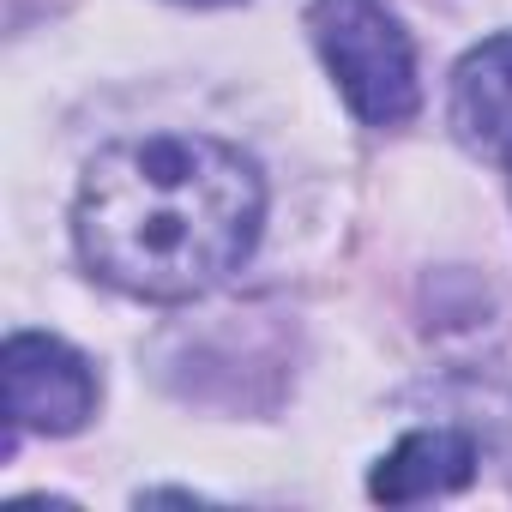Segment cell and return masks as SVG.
Returning <instances> with one entry per match:
<instances>
[{
  "instance_id": "1",
  "label": "cell",
  "mask_w": 512,
  "mask_h": 512,
  "mask_svg": "<svg viewBox=\"0 0 512 512\" xmlns=\"http://www.w3.org/2000/svg\"><path fill=\"white\" fill-rule=\"evenodd\" d=\"M266 181L211 133H145L91 157L73 199L79 260L139 296L193 302L217 290L260 241Z\"/></svg>"
},
{
  "instance_id": "2",
  "label": "cell",
  "mask_w": 512,
  "mask_h": 512,
  "mask_svg": "<svg viewBox=\"0 0 512 512\" xmlns=\"http://www.w3.org/2000/svg\"><path fill=\"white\" fill-rule=\"evenodd\" d=\"M308 37H314L326 73L338 79L344 103L368 127H404L416 115V103H422L416 49L386 0H314Z\"/></svg>"
},
{
  "instance_id": "3",
  "label": "cell",
  "mask_w": 512,
  "mask_h": 512,
  "mask_svg": "<svg viewBox=\"0 0 512 512\" xmlns=\"http://www.w3.org/2000/svg\"><path fill=\"white\" fill-rule=\"evenodd\" d=\"M7 452L19 446V434H79L97 416V368L49 338V332H13L7 338Z\"/></svg>"
},
{
  "instance_id": "4",
  "label": "cell",
  "mask_w": 512,
  "mask_h": 512,
  "mask_svg": "<svg viewBox=\"0 0 512 512\" xmlns=\"http://www.w3.org/2000/svg\"><path fill=\"white\" fill-rule=\"evenodd\" d=\"M452 127L470 151L512 163V31L476 43L452 73Z\"/></svg>"
},
{
  "instance_id": "5",
  "label": "cell",
  "mask_w": 512,
  "mask_h": 512,
  "mask_svg": "<svg viewBox=\"0 0 512 512\" xmlns=\"http://www.w3.org/2000/svg\"><path fill=\"white\" fill-rule=\"evenodd\" d=\"M476 476V440L464 428H416L404 434L368 476L374 500H428V494H452Z\"/></svg>"
},
{
  "instance_id": "6",
  "label": "cell",
  "mask_w": 512,
  "mask_h": 512,
  "mask_svg": "<svg viewBox=\"0 0 512 512\" xmlns=\"http://www.w3.org/2000/svg\"><path fill=\"white\" fill-rule=\"evenodd\" d=\"M187 7H229V0H187Z\"/></svg>"
}]
</instances>
